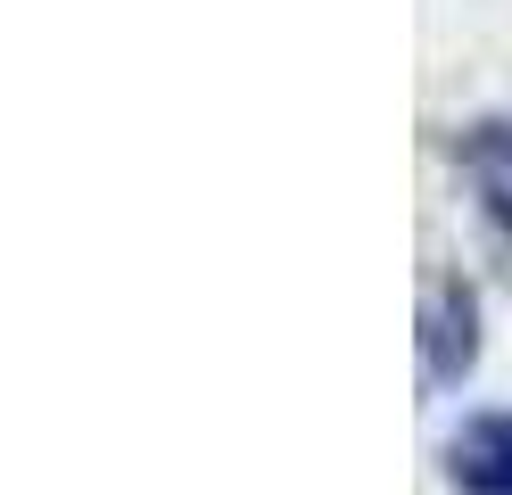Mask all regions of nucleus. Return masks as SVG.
Listing matches in <instances>:
<instances>
[{
	"mask_svg": "<svg viewBox=\"0 0 512 495\" xmlns=\"http://www.w3.org/2000/svg\"><path fill=\"white\" fill-rule=\"evenodd\" d=\"M471 363H479V297H471V281L438 273L422 289V380L430 388H463Z\"/></svg>",
	"mask_w": 512,
	"mask_h": 495,
	"instance_id": "obj_1",
	"label": "nucleus"
},
{
	"mask_svg": "<svg viewBox=\"0 0 512 495\" xmlns=\"http://www.w3.org/2000/svg\"><path fill=\"white\" fill-rule=\"evenodd\" d=\"M455 165L479 198V223L512 248V116H479L455 132Z\"/></svg>",
	"mask_w": 512,
	"mask_h": 495,
	"instance_id": "obj_2",
	"label": "nucleus"
},
{
	"mask_svg": "<svg viewBox=\"0 0 512 495\" xmlns=\"http://www.w3.org/2000/svg\"><path fill=\"white\" fill-rule=\"evenodd\" d=\"M446 487L455 495H512V405L471 413L446 438Z\"/></svg>",
	"mask_w": 512,
	"mask_h": 495,
	"instance_id": "obj_3",
	"label": "nucleus"
}]
</instances>
